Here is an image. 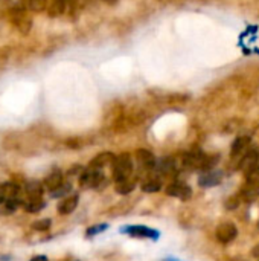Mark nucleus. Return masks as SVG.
Here are the masks:
<instances>
[{"instance_id": "obj_3", "label": "nucleus", "mask_w": 259, "mask_h": 261, "mask_svg": "<svg viewBox=\"0 0 259 261\" xmlns=\"http://www.w3.org/2000/svg\"><path fill=\"white\" fill-rule=\"evenodd\" d=\"M259 167V150L256 147L250 145V148L246 151V154L243 156V159L240 161V164L237 165V171H243L246 176H249L250 173H253Z\"/></svg>"}, {"instance_id": "obj_28", "label": "nucleus", "mask_w": 259, "mask_h": 261, "mask_svg": "<svg viewBox=\"0 0 259 261\" xmlns=\"http://www.w3.org/2000/svg\"><path fill=\"white\" fill-rule=\"evenodd\" d=\"M258 231H259V222H258Z\"/></svg>"}, {"instance_id": "obj_6", "label": "nucleus", "mask_w": 259, "mask_h": 261, "mask_svg": "<svg viewBox=\"0 0 259 261\" xmlns=\"http://www.w3.org/2000/svg\"><path fill=\"white\" fill-rule=\"evenodd\" d=\"M241 197L249 202L259 197V167L253 173L246 176V185L241 191Z\"/></svg>"}, {"instance_id": "obj_10", "label": "nucleus", "mask_w": 259, "mask_h": 261, "mask_svg": "<svg viewBox=\"0 0 259 261\" xmlns=\"http://www.w3.org/2000/svg\"><path fill=\"white\" fill-rule=\"evenodd\" d=\"M223 179H224L223 171L214 170V168H212V170L205 171V173L198 177V185H200L202 188H212V187L220 185V184L223 182Z\"/></svg>"}, {"instance_id": "obj_21", "label": "nucleus", "mask_w": 259, "mask_h": 261, "mask_svg": "<svg viewBox=\"0 0 259 261\" xmlns=\"http://www.w3.org/2000/svg\"><path fill=\"white\" fill-rule=\"evenodd\" d=\"M72 191V185L70 184H63L58 190H55L53 193H50L52 197H67V194Z\"/></svg>"}, {"instance_id": "obj_1", "label": "nucleus", "mask_w": 259, "mask_h": 261, "mask_svg": "<svg viewBox=\"0 0 259 261\" xmlns=\"http://www.w3.org/2000/svg\"><path fill=\"white\" fill-rule=\"evenodd\" d=\"M133 170H134V164L128 153H122V154L116 156V159L111 165V176H113L114 184H121V182L133 179L131 177Z\"/></svg>"}, {"instance_id": "obj_7", "label": "nucleus", "mask_w": 259, "mask_h": 261, "mask_svg": "<svg viewBox=\"0 0 259 261\" xmlns=\"http://www.w3.org/2000/svg\"><path fill=\"white\" fill-rule=\"evenodd\" d=\"M215 237L220 243L229 245L238 237V228L232 222H224V223L218 225V228L215 231Z\"/></svg>"}, {"instance_id": "obj_23", "label": "nucleus", "mask_w": 259, "mask_h": 261, "mask_svg": "<svg viewBox=\"0 0 259 261\" xmlns=\"http://www.w3.org/2000/svg\"><path fill=\"white\" fill-rule=\"evenodd\" d=\"M31 261H47V257H44V255H37V257H34Z\"/></svg>"}, {"instance_id": "obj_11", "label": "nucleus", "mask_w": 259, "mask_h": 261, "mask_svg": "<svg viewBox=\"0 0 259 261\" xmlns=\"http://www.w3.org/2000/svg\"><path fill=\"white\" fill-rule=\"evenodd\" d=\"M11 18H12L14 24L17 26V29H18L20 32H23V34H27V32H29L32 23H31V20L27 18V15H26V12H24L23 8H18V6H17V8H12V9H11Z\"/></svg>"}, {"instance_id": "obj_17", "label": "nucleus", "mask_w": 259, "mask_h": 261, "mask_svg": "<svg viewBox=\"0 0 259 261\" xmlns=\"http://www.w3.org/2000/svg\"><path fill=\"white\" fill-rule=\"evenodd\" d=\"M140 188H142L143 193H157V191H160V188H162V180H160L159 177L150 176L147 180L142 182Z\"/></svg>"}, {"instance_id": "obj_13", "label": "nucleus", "mask_w": 259, "mask_h": 261, "mask_svg": "<svg viewBox=\"0 0 259 261\" xmlns=\"http://www.w3.org/2000/svg\"><path fill=\"white\" fill-rule=\"evenodd\" d=\"M78 202H79L78 194L63 197V200L58 203V213H60L61 216H67V214L73 213V211L76 210V206H78Z\"/></svg>"}, {"instance_id": "obj_16", "label": "nucleus", "mask_w": 259, "mask_h": 261, "mask_svg": "<svg viewBox=\"0 0 259 261\" xmlns=\"http://www.w3.org/2000/svg\"><path fill=\"white\" fill-rule=\"evenodd\" d=\"M44 206H46V203H44L43 197L41 199H24L23 200V208L26 210V213H31V214L40 213Z\"/></svg>"}, {"instance_id": "obj_12", "label": "nucleus", "mask_w": 259, "mask_h": 261, "mask_svg": "<svg viewBox=\"0 0 259 261\" xmlns=\"http://www.w3.org/2000/svg\"><path fill=\"white\" fill-rule=\"evenodd\" d=\"M63 184H64V177H63V173H61L60 170H53V171H50V173L46 176L44 182H43L44 188H46L49 193H53V191H55V190H58Z\"/></svg>"}, {"instance_id": "obj_19", "label": "nucleus", "mask_w": 259, "mask_h": 261, "mask_svg": "<svg viewBox=\"0 0 259 261\" xmlns=\"http://www.w3.org/2000/svg\"><path fill=\"white\" fill-rule=\"evenodd\" d=\"M136 188V179H130V180H125V182H121V184H116V191L119 194H130L133 190Z\"/></svg>"}, {"instance_id": "obj_25", "label": "nucleus", "mask_w": 259, "mask_h": 261, "mask_svg": "<svg viewBox=\"0 0 259 261\" xmlns=\"http://www.w3.org/2000/svg\"><path fill=\"white\" fill-rule=\"evenodd\" d=\"M102 2H105V3H108V5H114V3H118V0H102Z\"/></svg>"}, {"instance_id": "obj_18", "label": "nucleus", "mask_w": 259, "mask_h": 261, "mask_svg": "<svg viewBox=\"0 0 259 261\" xmlns=\"http://www.w3.org/2000/svg\"><path fill=\"white\" fill-rule=\"evenodd\" d=\"M49 2L50 0H26V6L29 11L34 12H43L49 8Z\"/></svg>"}, {"instance_id": "obj_5", "label": "nucleus", "mask_w": 259, "mask_h": 261, "mask_svg": "<svg viewBox=\"0 0 259 261\" xmlns=\"http://www.w3.org/2000/svg\"><path fill=\"white\" fill-rule=\"evenodd\" d=\"M252 145V141L249 136H238L232 147H231V158H232V165H234V170L237 168V165L240 164V161L243 159V156L246 154V151L250 148Z\"/></svg>"}, {"instance_id": "obj_9", "label": "nucleus", "mask_w": 259, "mask_h": 261, "mask_svg": "<svg viewBox=\"0 0 259 261\" xmlns=\"http://www.w3.org/2000/svg\"><path fill=\"white\" fill-rule=\"evenodd\" d=\"M134 158H136L137 167L142 171H153L157 167V161H156L154 154L151 151H148V150H143V148L137 150Z\"/></svg>"}, {"instance_id": "obj_22", "label": "nucleus", "mask_w": 259, "mask_h": 261, "mask_svg": "<svg viewBox=\"0 0 259 261\" xmlns=\"http://www.w3.org/2000/svg\"><path fill=\"white\" fill-rule=\"evenodd\" d=\"M50 220L49 219H44V220H40V222H35L34 225H32V228L35 229V231H47L49 228H50Z\"/></svg>"}, {"instance_id": "obj_14", "label": "nucleus", "mask_w": 259, "mask_h": 261, "mask_svg": "<svg viewBox=\"0 0 259 261\" xmlns=\"http://www.w3.org/2000/svg\"><path fill=\"white\" fill-rule=\"evenodd\" d=\"M43 190H44V185L40 184L38 180H32V182H27L23 188V193H24V199H41L43 197ZM23 199V200H24Z\"/></svg>"}, {"instance_id": "obj_4", "label": "nucleus", "mask_w": 259, "mask_h": 261, "mask_svg": "<svg viewBox=\"0 0 259 261\" xmlns=\"http://www.w3.org/2000/svg\"><path fill=\"white\" fill-rule=\"evenodd\" d=\"M121 232L127 234L133 239H150L154 242L159 240V237H160V232L157 229H153V228H148L143 225H130V226L121 228Z\"/></svg>"}, {"instance_id": "obj_26", "label": "nucleus", "mask_w": 259, "mask_h": 261, "mask_svg": "<svg viewBox=\"0 0 259 261\" xmlns=\"http://www.w3.org/2000/svg\"><path fill=\"white\" fill-rule=\"evenodd\" d=\"M3 203V194H2V184H0V205Z\"/></svg>"}, {"instance_id": "obj_2", "label": "nucleus", "mask_w": 259, "mask_h": 261, "mask_svg": "<svg viewBox=\"0 0 259 261\" xmlns=\"http://www.w3.org/2000/svg\"><path fill=\"white\" fill-rule=\"evenodd\" d=\"M79 185L82 188H92V190H101L102 187L107 185V177L101 168H92L87 167L79 176Z\"/></svg>"}, {"instance_id": "obj_27", "label": "nucleus", "mask_w": 259, "mask_h": 261, "mask_svg": "<svg viewBox=\"0 0 259 261\" xmlns=\"http://www.w3.org/2000/svg\"><path fill=\"white\" fill-rule=\"evenodd\" d=\"M165 261H180V260H177V258H166Z\"/></svg>"}, {"instance_id": "obj_15", "label": "nucleus", "mask_w": 259, "mask_h": 261, "mask_svg": "<svg viewBox=\"0 0 259 261\" xmlns=\"http://www.w3.org/2000/svg\"><path fill=\"white\" fill-rule=\"evenodd\" d=\"M114 159H116L114 154H111L110 151H104V153L98 154L96 158H93V159L90 161L89 167H92V168H101V170H102V168L107 167V165H113Z\"/></svg>"}, {"instance_id": "obj_24", "label": "nucleus", "mask_w": 259, "mask_h": 261, "mask_svg": "<svg viewBox=\"0 0 259 261\" xmlns=\"http://www.w3.org/2000/svg\"><path fill=\"white\" fill-rule=\"evenodd\" d=\"M252 255H253V257H256V258H259V245H256V246L253 248V251H252Z\"/></svg>"}, {"instance_id": "obj_8", "label": "nucleus", "mask_w": 259, "mask_h": 261, "mask_svg": "<svg viewBox=\"0 0 259 261\" xmlns=\"http://www.w3.org/2000/svg\"><path fill=\"white\" fill-rule=\"evenodd\" d=\"M165 193L169 196V197H176V199H180V200H189L192 197V188L183 182H171L166 188H165Z\"/></svg>"}, {"instance_id": "obj_20", "label": "nucleus", "mask_w": 259, "mask_h": 261, "mask_svg": "<svg viewBox=\"0 0 259 261\" xmlns=\"http://www.w3.org/2000/svg\"><path fill=\"white\" fill-rule=\"evenodd\" d=\"M108 228V225L107 223H99V225H93V226H90L87 231H85V237H95V236H98V234H101V232H104L105 229Z\"/></svg>"}]
</instances>
